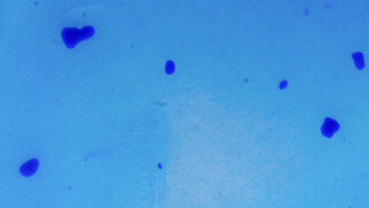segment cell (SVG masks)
I'll return each instance as SVG.
<instances>
[{
    "mask_svg": "<svg viewBox=\"0 0 369 208\" xmlns=\"http://www.w3.org/2000/svg\"><path fill=\"white\" fill-rule=\"evenodd\" d=\"M341 128V125L337 120H335L334 118H325L323 121V125L321 127V133L327 138H331L336 132Z\"/></svg>",
    "mask_w": 369,
    "mask_h": 208,
    "instance_id": "obj_1",
    "label": "cell"
}]
</instances>
